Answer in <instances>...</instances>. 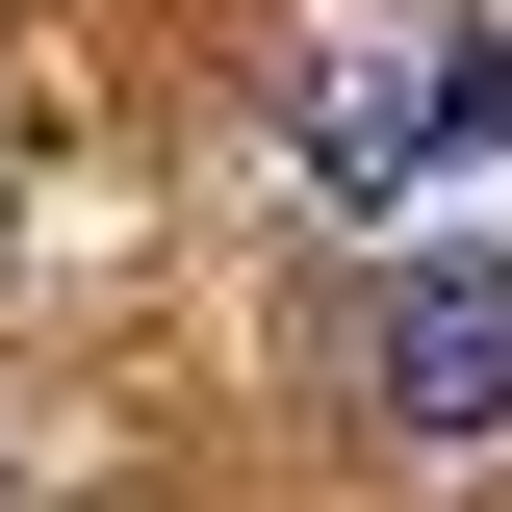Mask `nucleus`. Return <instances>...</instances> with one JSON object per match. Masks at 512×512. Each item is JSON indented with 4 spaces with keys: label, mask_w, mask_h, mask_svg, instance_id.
Returning a JSON list of instances; mask_svg holds the SVG:
<instances>
[{
    "label": "nucleus",
    "mask_w": 512,
    "mask_h": 512,
    "mask_svg": "<svg viewBox=\"0 0 512 512\" xmlns=\"http://www.w3.org/2000/svg\"><path fill=\"white\" fill-rule=\"evenodd\" d=\"M359 384H384L410 461H487V436H512V256H487V231H410L384 308H359Z\"/></svg>",
    "instance_id": "obj_1"
},
{
    "label": "nucleus",
    "mask_w": 512,
    "mask_h": 512,
    "mask_svg": "<svg viewBox=\"0 0 512 512\" xmlns=\"http://www.w3.org/2000/svg\"><path fill=\"white\" fill-rule=\"evenodd\" d=\"M308 154H333L359 205H410L436 154H512V26H436V77H333V103H308Z\"/></svg>",
    "instance_id": "obj_2"
},
{
    "label": "nucleus",
    "mask_w": 512,
    "mask_h": 512,
    "mask_svg": "<svg viewBox=\"0 0 512 512\" xmlns=\"http://www.w3.org/2000/svg\"><path fill=\"white\" fill-rule=\"evenodd\" d=\"M0 512H26V461H0Z\"/></svg>",
    "instance_id": "obj_3"
}]
</instances>
